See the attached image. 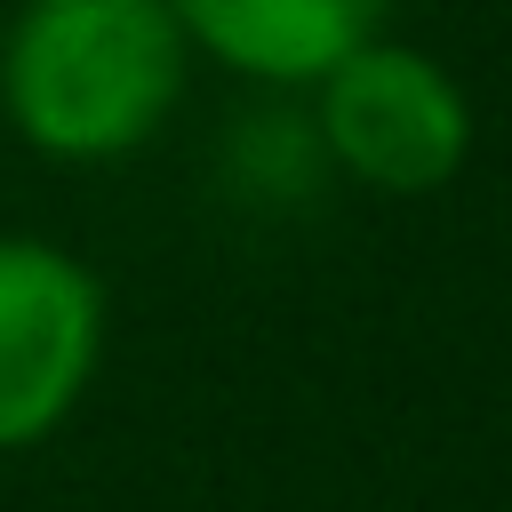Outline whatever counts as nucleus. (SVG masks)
<instances>
[{
  "mask_svg": "<svg viewBox=\"0 0 512 512\" xmlns=\"http://www.w3.org/2000/svg\"><path fill=\"white\" fill-rule=\"evenodd\" d=\"M184 40L240 80L312 88L336 56L376 40L400 0H168Z\"/></svg>",
  "mask_w": 512,
  "mask_h": 512,
  "instance_id": "4",
  "label": "nucleus"
},
{
  "mask_svg": "<svg viewBox=\"0 0 512 512\" xmlns=\"http://www.w3.org/2000/svg\"><path fill=\"white\" fill-rule=\"evenodd\" d=\"M104 360V280L32 232H0V456L72 424Z\"/></svg>",
  "mask_w": 512,
  "mask_h": 512,
  "instance_id": "3",
  "label": "nucleus"
},
{
  "mask_svg": "<svg viewBox=\"0 0 512 512\" xmlns=\"http://www.w3.org/2000/svg\"><path fill=\"white\" fill-rule=\"evenodd\" d=\"M192 72L168 0H24L0 32V112L64 168L128 160L160 136Z\"/></svg>",
  "mask_w": 512,
  "mask_h": 512,
  "instance_id": "1",
  "label": "nucleus"
},
{
  "mask_svg": "<svg viewBox=\"0 0 512 512\" xmlns=\"http://www.w3.org/2000/svg\"><path fill=\"white\" fill-rule=\"evenodd\" d=\"M312 120H320V152L368 184V192H392V200H416V192H440L464 160H472V96L464 80L376 32L360 40L352 56H336L320 80H312Z\"/></svg>",
  "mask_w": 512,
  "mask_h": 512,
  "instance_id": "2",
  "label": "nucleus"
}]
</instances>
